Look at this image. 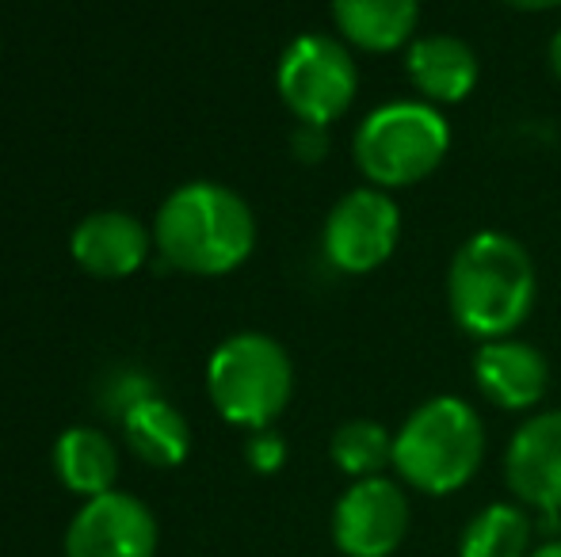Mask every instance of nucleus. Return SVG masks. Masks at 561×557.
Returning a JSON list of instances; mask_svg holds the SVG:
<instances>
[{
    "label": "nucleus",
    "instance_id": "nucleus-1",
    "mask_svg": "<svg viewBox=\"0 0 561 557\" xmlns=\"http://www.w3.org/2000/svg\"><path fill=\"white\" fill-rule=\"evenodd\" d=\"M535 260L512 233L481 230L450 256L447 310L478 344L516 336L535 310Z\"/></svg>",
    "mask_w": 561,
    "mask_h": 557
},
{
    "label": "nucleus",
    "instance_id": "nucleus-2",
    "mask_svg": "<svg viewBox=\"0 0 561 557\" xmlns=\"http://www.w3.org/2000/svg\"><path fill=\"white\" fill-rule=\"evenodd\" d=\"M153 245L164 264L187 276H229L252 256L256 218L237 192L210 179L184 184L161 202Z\"/></svg>",
    "mask_w": 561,
    "mask_h": 557
},
{
    "label": "nucleus",
    "instance_id": "nucleus-3",
    "mask_svg": "<svg viewBox=\"0 0 561 557\" xmlns=\"http://www.w3.org/2000/svg\"><path fill=\"white\" fill-rule=\"evenodd\" d=\"M485 462V423L455 394L428 397L393 431V469L424 497H450Z\"/></svg>",
    "mask_w": 561,
    "mask_h": 557
},
{
    "label": "nucleus",
    "instance_id": "nucleus-4",
    "mask_svg": "<svg viewBox=\"0 0 561 557\" xmlns=\"http://www.w3.org/2000/svg\"><path fill=\"white\" fill-rule=\"evenodd\" d=\"M450 149V123L436 104L390 100L359 123L352 138L355 169L370 187L398 192L428 179Z\"/></svg>",
    "mask_w": 561,
    "mask_h": 557
},
{
    "label": "nucleus",
    "instance_id": "nucleus-5",
    "mask_svg": "<svg viewBox=\"0 0 561 557\" xmlns=\"http://www.w3.org/2000/svg\"><path fill=\"white\" fill-rule=\"evenodd\" d=\"M207 394L218 417L237 428H272L295 394V367L287 348L264 333L229 336L207 363Z\"/></svg>",
    "mask_w": 561,
    "mask_h": 557
},
{
    "label": "nucleus",
    "instance_id": "nucleus-6",
    "mask_svg": "<svg viewBox=\"0 0 561 557\" xmlns=\"http://www.w3.org/2000/svg\"><path fill=\"white\" fill-rule=\"evenodd\" d=\"M279 96L298 123L333 127L355 104L359 92V66L352 46L333 35H298L279 58Z\"/></svg>",
    "mask_w": 561,
    "mask_h": 557
},
{
    "label": "nucleus",
    "instance_id": "nucleus-7",
    "mask_svg": "<svg viewBox=\"0 0 561 557\" xmlns=\"http://www.w3.org/2000/svg\"><path fill=\"white\" fill-rule=\"evenodd\" d=\"M401 241V210L382 187H355L325 218V260L344 276H370Z\"/></svg>",
    "mask_w": 561,
    "mask_h": 557
},
{
    "label": "nucleus",
    "instance_id": "nucleus-8",
    "mask_svg": "<svg viewBox=\"0 0 561 557\" xmlns=\"http://www.w3.org/2000/svg\"><path fill=\"white\" fill-rule=\"evenodd\" d=\"M409 497L393 477H363L333 508V546L344 557H393L409 535Z\"/></svg>",
    "mask_w": 561,
    "mask_h": 557
},
{
    "label": "nucleus",
    "instance_id": "nucleus-9",
    "mask_svg": "<svg viewBox=\"0 0 561 557\" xmlns=\"http://www.w3.org/2000/svg\"><path fill=\"white\" fill-rule=\"evenodd\" d=\"M157 520L130 492H104L81 504L66 531V557H153Z\"/></svg>",
    "mask_w": 561,
    "mask_h": 557
},
{
    "label": "nucleus",
    "instance_id": "nucleus-10",
    "mask_svg": "<svg viewBox=\"0 0 561 557\" xmlns=\"http://www.w3.org/2000/svg\"><path fill=\"white\" fill-rule=\"evenodd\" d=\"M504 481L524 508L561 515V409L519 423L504 451Z\"/></svg>",
    "mask_w": 561,
    "mask_h": 557
},
{
    "label": "nucleus",
    "instance_id": "nucleus-11",
    "mask_svg": "<svg viewBox=\"0 0 561 557\" xmlns=\"http://www.w3.org/2000/svg\"><path fill=\"white\" fill-rule=\"evenodd\" d=\"M473 386L504 413H527L547 397L550 363L535 344L519 336L485 340L473 351Z\"/></svg>",
    "mask_w": 561,
    "mask_h": 557
},
{
    "label": "nucleus",
    "instance_id": "nucleus-12",
    "mask_svg": "<svg viewBox=\"0 0 561 557\" xmlns=\"http://www.w3.org/2000/svg\"><path fill=\"white\" fill-rule=\"evenodd\" d=\"M409 84L424 104H462L478 89L481 61L473 46L458 35H421L405 46Z\"/></svg>",
    "mask_w": 561,
    "mask_h": 557
},
{
    "label": "nucleus",
    "instance_id": "nucleus-13",
    "mask_svg": "<svg viewBox=\"0 0 561 557\" xmlns=\"http://www.w3.org/2000/svg\"><path fill=\"white\" fill-rule=\"evenodd\" d=\"M149 233L126 210H96L69 237L73 260L96 279H126L146 264Z\"/></svg>",
    "mask_w": 561,
    "mask_h": 557
},
{
    "label": "nucleus",
    "instance_id": "nucleus-14",
    "mask_svg": "<svg viewBox=\"0 0 561 557\" xmlns=\"http://www.w3.org/2000/svg\"><path fill=\"white\" fill-rule=\"evenodd\" d=\"M347 46L363 54H398L416 38L421 0H329Z\"/></svg>",
    "mask_w": 561,
    "mask_h": 557
},
{
    "label": "nucleus",
    "instance_id": "nucleus-15",
    "mask_svg": "<svg viewBox=\"0 0 561 557\" xmlns=\"http://www.w3.org/2000/svg\"><path fill=\"white\" fill-rule=\"evenodd\" d=\"M54 469L61 485L77 497L92 500L115 489L118 477V451L100 428H69L54 443Z\"/></svg>",
    "mask_w": 561,
    "mask_h": 557
},
{
    "label": "nucleus",
    "instance_id": "nucleus-16",
    "mask_svg": "<svg viewBox=\"0 0 561 557\" xmlns=\"http://www.w3.org/2000/svg\"><path fill=\"white\" fill-rule=\"evenodd\" d=\"M123 436L130 451L149 466H180L192 451V428L187 420L161 397H141L138 405L123 413Z\"/></svg>",
    "mask_w": 561,
    "mask_h": 557
},
{
    "label": "nucleus",
    "instance_id": "nucleus-17",
    "mask_svg": "<svg viewBox=\"0 0 561 557\" xmlns=\"http://www.w3.org/2000/svg\"><path fill=\"white\" fill-rule=\"evenodd\" d=\"M535 523L524 504H485L458 535V557H531Z\"/></svg>",
    "mask_w": 561,
    "mask_h": 557
},
{
    "label": "nucleus",
    "instance_id": "nucleus-18",
    "mask_svg": "<svg viewBox=\"0 0 561 557\" xmlns=\"http://www.w3.org/2000/svg\"><path fill=\"white\" fill-rule=\"evenodd\" d=\"M333 466L352 481L378 477L386 466H393V436L378 420H347L333 431Z\"/></svg>",
    "mask_w": 561,
    "mask_h": 557
},
{
    "label": "nucleus",
    "instance_id": "nucleus-19",
    "mask_svg": "<svg viewBox=\"0 0 561 557\" xmlns=\"http://www.w3.org/2000/svg\"><path fill=\"white\" fill-rule=\"evenodd\" d=\"M244 459H249V466L256 469V474H275V469H283V462H287V443H283L279 431L260 428V431H252L249 446H244Z\"/></svg>",
    "mask_w": 561,
    "mask_h": 557
},
{
    "label": "nucleus",
    "instance_id": "nucleus-20",
    "mask_svg": "<svg viewBox=\"0 0 561 557\" xmlns=\"http://www.w3.org/2000/svg\"><path fill=\"white\" fill-rule=\"evenodd\" d=\"M290 146H295V156L306 164H318L321 156L329 153V127H310V123H298L295 138H290Z\"/></svg>",
    "mask_w": 561,
    "mask_h": 557
},
{
    "label": "nucleus",
    "instance_id": "nucleus-21",
    "mask_svg": "<svg viewBox=\"0 0 561 557\" xmlns=\"http://www.w3.org/2000/svg\"><path fill=\"white\" fill-rule=\"evenodd\" d=\"M501 4L516 8V12H550V8H561V0H501Z\"/></svg>",
    "mask_w": 561,
    "mask_h": 557
},
{
    "label": "nucleus",
    "instance_id": "nucleus-22",
    "mask_svg": "<svg viewBox=\"0 0 561 557\" xmlns=\"http://www.w3.org/2000/svg\"><path fill=\"white\" fill-rule=\"evenodd\" d=\"M550 69H554V77L561 81V31L550 38Z\"/></svg>",
    "mask_w": 561,
    "mask_h": 557
},
{
    "label": "nucleus",
    "instance_id": "nucleus-23",
    "mask_svg": "<svg viewBox=\"0 0 561 557\" xmlns=\"http://www.w3.org/2000/svg\"><path fill=\"white\" fill-rule=\"evenodd\" d=\"M531 557H561V538H550V543H542L539 550H531Z\"/></svg>",
    "mask_w": 561,
    "mask_h": 557
}]
</instances>
